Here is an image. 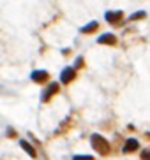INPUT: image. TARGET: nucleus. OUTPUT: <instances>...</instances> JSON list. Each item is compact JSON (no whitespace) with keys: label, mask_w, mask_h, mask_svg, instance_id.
<instances>
[{"label":"nucleus","mask_w":150,"mask_h":160,"mask_svg":"<svg viewBox=\"0 0 150 160\" xmlns=\"http://www.w3.org/2000/svg\"><path fill=\"white\" fill-rule=\"evenodd\" d=\"M90 144L94 148V151H97L101 157H108L111 153V144L106 137H103L101 134H92L90 136Z\"/></svg>","instance_id":"1"},{"label":"nucleus","mask_w":150,"mask_h":160,"mask_svg":"<svg viewBox=\"0 0 150 160\" xmlns=\"http://www.w3.org/2000/svg\"><path fill=\"white\" fill-rule=\"evenodd\" d=\"M58 92H60V83H50L46 88L42 90L41 102H50V100H51V97H55Z\"/></svg>","instance_id":"2"},{"label":"nucleus","mask_w":150,"mask_h":160,"mask_svg":"<svg viewBox=\"0 0 150 160\" xmlns=\"http://www.w3.org/2000/svg\"><path fill=\"white\" fill-rule=\"evenodd\" d=\"M74 78H76V67H66L60 74V83L62 85H69Z\"/></svg>","instance_id":"3"},{"label":"nucleus","mask_w":150,"mask_h":160,"mask_svg":"<svg viewBox=\"0 0 150 160\" xmlns=\"http://www.w3.org/2000/svg\"><path fill=\"white\" fill-rule=\"evenodd\" d=\"M138 150H140V141H138L136 137H129L124 142V148H122L124 153H136Z\"/></svg>","instance_id":"4"},{"label":"nucleus","mask_w":150,"mask_h":160,"mask_svg":"<svg viewBox=\"0 0 150 160\" xmlns=\"http://www.w3.org/2000/svg\"><path fill=\"white\" fill-rule=\"evenodd\" d=\"M106 21L110 25H120L124 21V12L122 11H110V12H106Z\"/></svg>","instance_id":"5"},{"label":"nucleus","mask_w":150,"mask_h":160,"mask_svg":"<svg viewBox=\"0 0 150 160\" xmlns=\"http://www.w3.org/2000/svg\"><path fill=\"white\" fill-rule=\"evenodd\" d=\"M30 78H32L34 83H37V85H44V83L50 79V74H48V71H34L32 74H30Z\"/></svg>","instance_id":"6"},{"label":"nucleus","mask_w":150,"mask_h":160,"mask_svg":"<svg viewBox=\"0 0 150 160\" xmlns=\"http://www.w3.org/2000/svg\"><path fill=\"white\" fill-rule=\"evenodd\" d=\"M97 44H101V46H115L117 44V37L113 33H103V35H99Z\"/></svg>","instance_id":"7"},{"label":"nucleus","mask_w":150,"mask_h":160,"mask_svg":"<svg viewBox=\"0 0 150 160\" xmlns=\"http://www.w3.org/2000/svg\"><path fill=\"white\" fill-rule=\"evenodd\" d=\"M19 146H21V150L27 153V155H30V158H37V150L34 148L32 144L28 141H25V139H19Z\"/></svg>","instance_id":"8"},{"label":"nucleus","mask_w":150,"mask_h":160,"mask_svg":"<svg viewBox=\"0 0 150 160\" xmlns=\"http://www.w3.org/2000/svg\"><path fill=\"white\" fill-rule=\"evenodd\" d=\"M99 30V23L97 21H90L88 25H85L83 28H81V33H94Z\"/></svg>","instance_id":"9"},{"label":"nucleus","mask_w":150,"mask_h":160,"mask_svg":"<svg viewBox=\"0 0 150 160\" xmlns=\"http://www.w3.org/2000/svg\"><path fill=\"white\" fill-rule=\"evenodd\" d=\"M143 18H147V12L145 11H138V12H134V14H131V21H138V19H143Z\"/></svg>","instance_id":"10"},{"label":"nucleus","mask_w":150,"mask_h":160,"mask_svg":"<svg viewBox=\"0 0 150 160\" xmlns=\"http://www.w3.org/2000/svg\"><path fill=\"white\" fill-rule=\"evenodd\" d=\"M72 160H94V157L92 155H74Z\"/></svg>","instance_id":"11"},{"label":"nucleus","mask_w":150,"mask_h":160,"mask_svg":"<svg viewBox=\"0 0 150 160\" xmlns=\"http://www.w3.org/2000/svg\"><path fill=\"white\" fill-rule=\"evenodd\" d=\"M141 158H143V160H150V150H143V151H141Z\"/></svg>","instance_id":"12"},{"label":"nucleus","mask_w":150,"mask_h":160,"mask_svg":"<svg viewBox=\"0 0 150 160\" xmlns=\"http://www.w3.org/2000/svg\"><path fill=\"white\" fill-rule=\"evenodd\" d=\"M7 137H16V130H13V128H7Z\"/></svg>","instance_id":"13"},{"label":"nucleus","mask_w":150,"mask_h":160,"mask_svg":"<svg viewBox=\"0 0 150 160\" xmlns=\"http://www.w3.org/2000/svg\"><path fill=\"white\" fill-rule=\"evenodd\" d=\"M74 67H76V69H80V67H83V58H81V57L78 58V62H76V65H74Z\"/></svg>","instance_id":"14"}]
</instances>
